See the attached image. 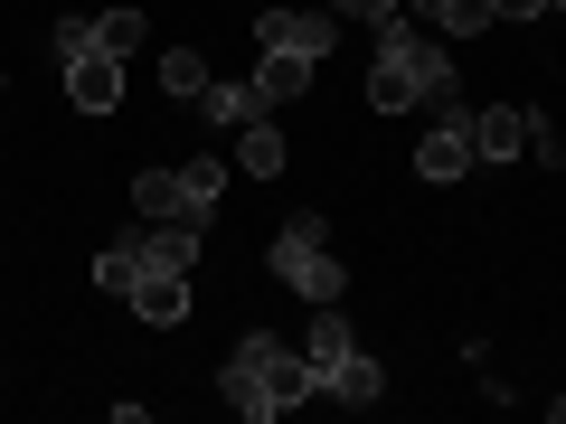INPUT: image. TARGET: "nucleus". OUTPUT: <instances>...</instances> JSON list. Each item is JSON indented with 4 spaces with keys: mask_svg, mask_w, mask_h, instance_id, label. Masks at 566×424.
Instances as JSON below:
<instances>
[{
    "mask_svg": "<svg viewBox=\"0 0 566 424\" xmlns=\"http://www.w3.org/2000/svg\"><path fill=\"white\" fill-rule=\"evenodd\" d=\"M218 396L237 405L245 424H274V415H293L303 396H322V386H312L303 349H283L274 330H245V340L227 349V368H218Z\"/></svg>",
    "mask_w": 566,
    "mask_h": 424,
    "instance_id": "1",
    "label": "nucleus"
},
{
    "mask_svg": "<svg viewBox=\"0 0 566 424\" xmlns=\"http://www.w3.org/2000/svg\"><path fill=\"white\" fill-rule=\"evenodd\" d=\"M453 95H463L453 57L424 39L416 20H387L378 29V66H368V104H378V114H406V104H434V114H444Z\"/></svg>",
    "mask_w": 566,
    "mask_h": 424,
    "instance_id": "2",
    "label": "nucleus"
},
{
    "mask_svg": "<svg viewBox=\"0 0 566 424\" xmlns=\"http://www.w3.org/2000/svg\"><path fill=\"white\" fill-rule=\"evenodd\" d=\"M264 264H274V283H293L312 311L322 303H340L349 293V274H340V255H331V226H322V208H303V218H283V236L264 245Z\"/></svg>",
    "mask_w": 566,
    "mask_h": 424,
    "instance_id": "3",
    "label": "nucleus"
},
{
    "mask_svg": "<svg viewBox=\"0 0 566 424\" xmlns=\"http://www.w3.org/2000/svg\"><path fill=\"white\" fill-rule=\"evenodd\" d=\"M57 76H66V104H76V114H114L123 104V57L114 47H76Z\"/></svg>",
    "mask_w": 566,
    "mask_h": 424,
    "instance_id": "4",
    "label": "nucleus"
},
{
    "mask_svg": "<svg viewBox=\"0 0 566 424\" xmlns=\"http://www.w3.org/2000/svg\"><path fill=\"white\" fill-rule=\"evenodd\" d=\"M416 170H424V180H463V170H482V161H472V114H463V104L434 114V132L416 141Z\"/></svg>",
    "mask_w": 566,
    "mask_h": 424,
    "instance_id": "5",
    "label": "nucleus"
},
{
    "mask_svg": "<svg viewBox=\"0 0 566 424\" xmlns=\"http://www.w3.org/2000/svg\"><path fill=\"white\" fill-rule=\"evenodd\" d=\"M255 39L264 47H303V57H331V47H340V20H331V10H264Z\"/></svg>",
    "mask_w": 566,
    "mask_h": 424,
    "instance_id": "6",
    "label": "nucleus"
},
{
    "mask_svg": "<svg viewBox=\"0 0 566 424\" xmlns=\"http://www.w3.org/2000/svg\"><path fill=\"white\" fill-rule=\"evenodd\" d=\"M312 66H322V57H303V47H264V66H255L245 85H255L264 114H283L293 95H312Z\"/></svg>",
    "mask_w": 566,
    "mask_h": 424,
    "instance_id": "7",
    "label": "nucleus"
},
{
    "mask_svg": "<svg viewBox=\"0 0 566 424\" xmlns=\"http://www.w3.org/2000/svg\"><path fill=\"white\" fill-rule=\"evenodd\" d=\"M472 161H528V114L520 104H491V114H472Z\"/></svg>",
    "mask_w": 566,
    "mask_h": 424,
    "instance_id": "8",
    "label": "nucleus"
},
{
    "mask_svg": "<svg viewBox=\"0 0 566 424\" xmlns=\"http://www.w3.org/2000/svg\"><path fill=\"white\" fill-rule=\"evenodd\" d=\"M133 311L151 330H170V321H189V274H161V264H151V274L133 283Z\"/></svg>",
    "mask_w": 566,
    "mask_h": 424,
    "instance_id": "9",
    "label": "nucleus"
},
{
    "mask_svg": "<svg viewBox=\"0 0 566 424\" xmlns=\"http://www.w3.org/2000/svg\"><path fill=\"white\" fill-rule=\"evenodd\" d=\"M322 396H340V405H378V396H387V368L368 359V349H349L340 368H322Z\"/></svg>",
    "mask_w": 566,
    "mask_h": 424,
    "instance_id": "10",
    "label": "nucleus"
},
{
    "mask_svg": "<svg viewBox=\"0 0 566 424\" xmlns=\"http://www.w3.org/2000/svg\"><path fill=\"white\" fill-rule=\"evenodd\" d=\"M349 349H359V340H349V321H340V303H322V321L303 330V359H312V386H322V368H340Z\"/></svg>",
    "mask_w": 566,
    "mask_h": 424,
    "instance_id": "11",
    "label": "nucleus"
},
{
    "mask_svg": "<svg viewBox=\"0 0 566 424\" xmlns=\"http://www.w3.org/2000/svg\"><path fill=\"white\" fill-rule=\"evenodd\" d=\"M133 208H142V226L189 218V189H180V170H142V180H133Z\"/></svg>",
    "mask_w": 566,
    "mask_h": 424,
    "instance_id": "12",
    "label": "nucleus"
},
{
    "mask_svg": "<svg viewBox=\"0 0 566 424\" xmlns=\"http://www.w3.org/2000/svg\"><path fill=\"white\" fill-rule=\"evenodd\" d=\"M237 170H264V180H274V170H283V123H274V114L237 123Z\"/></svg>",
    "mask_w": 566,
    "mask_h": 424,
    "instance_id": "13",
    "label": "nucleus"
},
{
    "mask_svg": "<svg viewBox=\"0 0 566 424\" xmlns=\"http://www.w3.org/2000/svg\"><path fill=\"white\" fill-rule=\"evenodd\" d=\"M227 180H237V161H218V151H208V161H189V170H180V189H189V218H199V226H208V208L227 199Z\"/></svg>",
    "mask_w": 566,
    "mask_h": 424,
    "instance_id": "14",
    "label": "nucleus"
},
{
    "mask_svg": "<svg viewBox=\"0 0 566 424\" xmlns=\"http://www.w3.org/2000/svg\"><path fill=\"white\" fill-rule=\"evenodd\" d=\"M142 274H151V255H142V236H123V245H104V255H95V283H104V293H133Z\"/></svg>",
    "mask_w": 566,
    "mask_h": 424,
    "instance_id": "15",
    "label": "nucleus"
},
{
    "mask_svg": "<svg viewBox=\"0 0 566 424\" xmlns=\"http://www.w3.org/2000/svg\"><path fill=\"white\" fill-rule=\"evenodd\" d=\"M199 114H208V123H255L264 104H255V85H218V76H208V95H199Z\"/></svg>",
    "mask_w": 566,
    "mask_h": 424,
    "instance_id": "16",
    "label": "nucleus"
},
{
    "mask_svg": "<svg viewBox=\"0 0 566 424\" xmlns=\"http://www.w3.org/2000/svg\"><path fill=\"white\" fill-rule=\"evenodd\" d=\"M161 85H170L180 104H199V95H208V57H199V47H170V57H161Z\"/></svg>",
    "mask_w": 566,
    "mask_h": 424,
    "instance_id": "17",
    "label": "nucleus"
},
{
    "mask_svg": "<svg viewBox=\"0 0 566 424\" xmlns=\"http://www.w3.org/2000/svg\"><path fill=\"white\" fill-rule=\"evenodd\" d=\"M133 39H142V10H95V47L133 57Z\"/></svg>",
    "mask_w": 566,
    "mask_h": 424,
    "instance_id": "18",
    "label": "nucleus"
},
{
    "mask_svg": "<svg viewBox=\"0 0 566 424\" xmlns=\"http://www.w3.org/2000/svg\"><path fill=\"white\" fill-rule=\"evenodd\" d=\"M76 47H95V20H57V29H48V57H76Z\"/></svg>",
    "mask_w": 566,
    "mask_h": 424,
    "instance_id": "19",
    "label": "nucleus"
},
{
    "mask_svg": "<svg viewBox=\"0 0 566 424\" xmlns=\"http://www.w3.org/2000/svg\"><path fill=\"white\" fill-rule=\"evenodd\" d=\"M331 20H359V29H387V20H397V0H331Z\"/></svg>",
    "mask_w": 566,
    "mask_h": 424,
    "instance_id": "20",
    "label": "nucleus"
},
{
    "mask_svg": "<svg viewBox=\"0 0 566 424\" xmlns=\"http://www.w3.org/2000/svg\"><path fill=\"white\" fill-rule=\"evenodd\" d=\"M528 161H547V170L566 161V141H557V123H547V114H528Z\"/></svg>",
    "mask_w": 566,
    "mask_h": 424,
    "instance_id": "21",
    "label": "nucleus"
},
{
    "mask_svg": "<svg viewBox=\"0 0 566 424\" xmlns=\"http://www.w3.org/2000/svg\"><path fill=\"white\" fill-rule=\"evenodd\" d=\"M491 10H501V20H538L547 0H491Z\"/></svg>",
    "mask_w": 566,
    "mask_h": 424,
    "instance_id": "22",
    "label": "nucleus"
},
{
    "mask_svg": "<svg viewBox=\"0 0 566 424\" xmlns=\"http://www.w3.org/2000/svg\"><path fill=\"white\" fill-rule=\"evenodd\" d=\"M547 10H566V0H547Z\"/></svg>",
    "mask_w": 566,
    "mask_h": 424,
    "instance_id": "23",
    "label": "nucleus"
}]
</instances>
